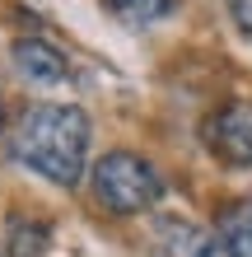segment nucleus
Instances as JSON below:
<instances>
[{
	"label": "nucleus",
	"mask_w": 252,
	"mask_h": 257,
	"mask_svg": "<svg viewBox=\"0 0 252 257\" xmlns=\"http://www.w3.org/2000/svg\"><path fill=\"white\" fill-rule=\"evenodd\" d=\"M205 150L224 169H252V112L247 108H219L201 126Z\"/></svg>",
	"instance_id": "3"
},
{
	"label": "nucleus",
	"mask_w": 252,
	"mask_h": 257,
	"mask_svg": "<svg viewBox=\"0 0 252 257\" xmlns=\"http://www.w3.org/2000/svg\"><path fill=\"white\" fill-rule=\"evenodd\" d=\"M89 183H94L98 206L112 210V215H145V210H154L164 201V178H159V169L145 155H131V150H108L94 164Z\"/></svg>",
	"instance_id": "2"
},
{
	"label": "nucleus",
	"mask_w": 252,
	"mask_h": 257,
	"mask_svg": "<svg viewBox=\"0 0 252 257\" xmlns=\"http://www.w3.org/2000/svg\"><path fill=\"white\" fill-rule=\"evenodd\" d=\"M10 56H14V70H19L28 84H38V89H52V84H66L70 80L66 52L52 47L47 38H19Z\"/></svg>",
	"instance_id": "5"
},
{
	"label": "nucleus",
	"mask_w": 252,
	"mask_h": 257,
	"mask_svg": "<svg viewBox=\"0 0 252 257\" xmlns=\"http://www.w3.org/2000/svg\"><path fill=\"white\" fill-rule=\"evenodd\" d=\"M122 24H131V28H145V24H159V19H168L173 14V5L177 0H103Z\"/></svg>",
	"instance_id": "8"
},
{
	"label": "nucleus",
	"mask_w": 252,
	"mask_h": 257,
	"mask_svg": "<svg viewBox=\"0 0 252 257\" xmlns=\"http://www.w3.org/2000/svg\"><path fill=\"white\" fill-rule=\"evenodd\" d=\"M52 248V224L38 215H10L5 234H0V252L5 257H42Z\"/></svg>",
	"instance_id": "6"
},
{
	"label": "nucleus",
	"mask_w": 252,
	"mask_h": 257,
	"mask_svg": "<svg viewBox=\"0 0 252 257\" xmlns=\"http://www.w3.org/2000/svg\"><path fill=\"white\" fill-rule=\"evenodd\" d=\"M89 112L75 103H28L24 117L14 122L10 150L24 169H33L38 178H47L56 187H80V178L89 169Z\"/></svg>",
	"instance_id": "1"
},
{
	"label": "nucleus",
	"mask_w": 252,
	"mask_h": 257,
	"mask_svg": "<svg viewBox=\"0 0 252 257\" xmlns=\"http://www.w3.org/2000/svg\"><path fill=\"white\" fill-rule=\"evenodd\" d=\"M229 14H233V28L252 38V0H229Z\"/></svg>",
	"instance_id": "9"
},
{
	"label": "nucleus",
	"mask_w": 252,
	"mask_h": 257,
	"mask_svg": "<svg viewBox=\"0 0 252 257\" xmlns=\"http://www.w3.org/2000/svg\"><path fill=\"white\" fill-rule=\"evenodd\" d=\"M215 238L224 248V257H252V201H233L219 210Z\"/></svg>",
	"instance_id": "7"
},
{
	"label": "nucleus",
	"mask_w": 252,
	"mask_h": 257,
	"mask_svg": "<svg viewBox=\"0 0 252 257\" xmlns=\"http://www.w3.org/2000/svg\"><path fill=\"white\" fill-rule=\"evenodd\" d=\"M154 248L159 257H224L219 238L187 215H154Z\"/></svg>",
	"instance_id": "4"
}]
</instances>
